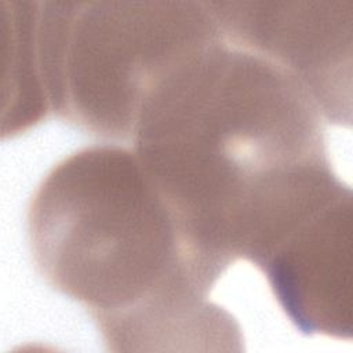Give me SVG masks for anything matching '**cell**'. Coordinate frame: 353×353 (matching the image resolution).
Returning a JSON list of instances; mask_svg holds the SVG:
<instances>
[{"label": "cell", "instance_id": "6da1fadb", "mask_svg": "<svg viewBox=\"0 0 353 353\" xmlns=\"http://www.w3.org/2000/svg\"><path fill=\"white\" fill-rule=\"evenodd\" d=\"M134 150L196 252L221 276L254 266L349 185L332 171L323 117L303 85L225 39L145 105Z\"/></svg>", "mask_w": 353, "mask_h": 353}, {"label": "cell", "instance_id": "7a4b0ae2", "mask_svg": "<svg viewBox=\"0 0 353 353\" xmlns=\"http://www.w3.org/2000/svg\"><path fill=\"white\" fill-rule=\"evenodd\" d=\"M28 236L39 273L88 309L113 352L145 349L219 280L124 146H91L58 163L33 194Z\"/></svg>", "mask_w": 353, "mask_h": 353}, {"label": "cell", "instance_id": "3957f363", "mask_svg": "<svg viewBox=\"0 0 353 353\" xmlns=\"http://www.w3.org/2000/svg\"><path fill=\"white\" fill-rule=\"evenodd\" d=\"M37 32L51 112L112 139H131L148 101L225 40L196 1H40Z\"/></svg>", "mask_w": 353, "mask_h": 353}, {"label": "cell", "instance_id": "277c9868", "mask_svg": "<svg viewBox=\"0 0 353 353\" xmlns=\"http://www.w3.org/2000/svg\"><path fill=\"white\" fill-rule=\"evenodd\" d=\"M226 40L292 74L323 120L352 124V1H210Z\"/></svg>", "mask_w": 353, "mask_h": 353}, {"label": "cell", "instance_id": "5b68a950", "mask_svg": "<svg viewBox=\"0 0 353 353\" xmlns=\"http://www.w3.org/2000/svg\"><path fill=\"white\" fill-rule=\"evenodd\" d=\"M305 335L352 338V190L291 229L256 266Z\"/></svg>", "mask_w": 353, "mask_h": 353}]
</instances>
